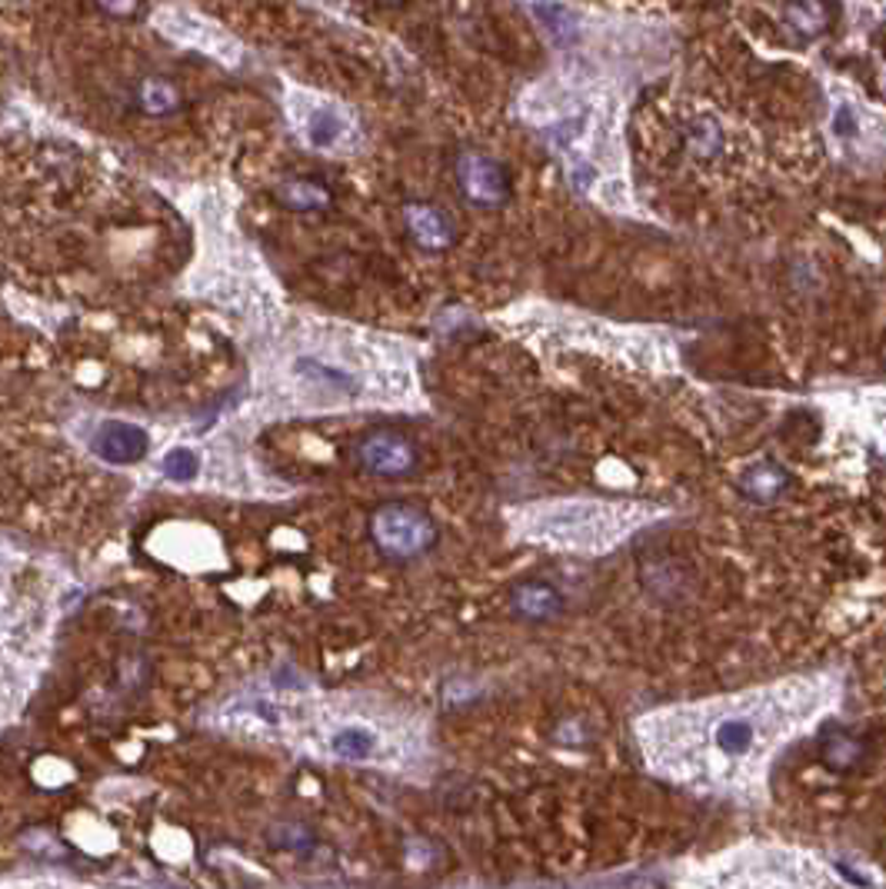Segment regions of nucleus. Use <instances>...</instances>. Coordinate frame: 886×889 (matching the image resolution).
I'll use <instances>...</instances> for the list:
<instances>
[{"instance_id": "7ed1b4c3", "label": "nucleus", "mask_w": 886, "mask_h": 889, "mask_svg": "<svg viewBox=\"0 0 886 889\" xmlns=\"http://www.w3.org/2000/svg\"><path fill=\"white\" fill-rule=\"evenodd\" d=\"M417 443L397 430H370L357 443V463L380 480H401L417 470Z\"/></svg>"}, {"instance_id": "f03ea898", "label": "nucleus", "mask_w": 886, "mask_h": 889, "mask_svg": "<svg viewBox=\"0 0 886 889\" xmlns=\"http://www.w3.org/2000/svg\"><path fill=\"white\" fill-rule=\"evenodd\" d=\"M457 187L460 196L470 207L490 211V207H504L510 201V174L507 167L490 157L483 151H460L457 154Z\"/></svg>"}, {"instance_id": "9d476101", "label": "nucleus", "mask_w": 886, "mask_h": 889, "mask_svg": "<svg viewBox=\"0 0 886 889\" xmlns=\"http://www.w3.org/2000/svg\"><path fill=\"white\" fill-rule=\"evenodd\" d=\"M137 104H140V111H147V114H170V111H177V104H180V93H177V87H174L170 80H164V77H143L140 87H137Z\"/></svg>"}, {"instance_id": "f8f14e48", "label": "nucleus", "mask_w": 886, "mask_h": 889, "mask_svg": "<svg viewBox=\"0 0 886 889\" xmlns=\"http://www.w3.org/2000/svg\"><path fill=\"white\" fill-rule=\"evenodd\" d=\"M783 17L794 21V27H800L803 34H820L830 21V11L820 4H807V8H786Z\"/></svg>"}, {"instance_id": "423d86ee", "label": "nucleus", "mask_w": 886, "mask_h": 889, "mask_svg": "<svg viewBox=\"0 0 886 889\" xmlns=\"http://www.w3.org/2000/svg\"><path fill=\"white\" fill-rule=\"evenodd\" d=\"M510 607L520 620H554L564 613V597L554 583H544V580H527V583H517L510 589Z\"/></svg>"}, {"instance_id": "20e7f679", "label": "nucleus", "mask_w": 886, "mask_h": 889, "mask_svg": "<svg viewBox=\"0 0 886 889\" xmlns=\"http://www.w3.org/2000/svg\"><path fill=\"white\" fill-rule=\"evenodd\" d=\"M147 450H151V436H147V430L124 423V420H111L93 433V454L107 463H117V467L143 460Z\"/></svg>"}, {"instance_id": "0eeeda50", "label": "nucleus", "mask_w": 886, "mask_h": 889, "mask_svg": "<svg viewBox=\"0 0 886 889\" xmlns=\"http://www.w3.org/2000/svg\"><path fill=\"white\" fill-rule=\"evenodd\" d=\"M277 201L293 211V214H320L330 207V190L317 180H307V177H293V180H283L277 187Z\"/></svg>"}, {"instance_id": "39448f33", "label": "nucleus", "mask_w": 886, "mask_h": 889, "mask_svg": "<svg viewBox=\"0 0 886 889\" xmlns=\"http://www.w3.org/2000/svg\"><path fill=\"white\" fill-rule=\"evenodd\" d=\"M404 220H407L414 243L423 246V251H447V246H454V240H457L454 220L447 217V211H440L433 204H423V201L407 204Z\"/></svg>"}, {"instance_id": "2eb2a0df", "label": "nucleus", "mask_w": 886, "mask_h": 889, "mask_svg": "<svg viewBox=\"0 0 886 889\" xmlns=\"http://www.w3.org/2000/svg\"><path fill=\"white\" fill-rule=\"evenodd\" d=\"M833 127H836V134H844V137H850L853 130H857V120H853V114L844 107L840 114H836V120H833Z\"/></svg>"}, {"instance_id": "6e6552de", "label": "nucleus", "mask_w": 886, "mask_h": 889, "mask_svg": "<svg viewBox=\"0 0 886 889\" xmlns=\"http://www.w3.org/2000/svg\"><path fill=\"white\" fill-rule=\"evenodd\" d=\"M790 486V477H786L783 467L776 463H757L741 477V490L747 493V500L754 504H776L783 497V490Z\"/></svg>"}, {"instance_id": "9b49d317", "label": "nucleus", "mask_w": 886, "mask_h": 889, "mask_svg": "<svg viewBox=\"0 0 886 889\" xmlns=\"http://www.w3.org/2000/svg\"><path fill=\"white\" fill-rule=\"evenodd\" d=\"M164 473H167L170 480H177V483H187V480H193L197 473H201V460H197L193 450L177 447V450H170V454L164 457Z\"/></svg>"}, {"instance_id": "f257e3e1", "label": "nucleus", "mask_w": 886, "mask_h": 889, "mask_svg": "<svg viewBox=\"0 0 886 889\" xmlns=\"http://www.w3.org/2000/svg\"><path fill=\"white\" fill-rule=\"evenodd\" d=\"M370 539L377 554L393 563H410L433 550L436 523L427 510L414 504H383L370 513Z\"/></svg>"}, {"instance_id": "ddd939ff", "label": "nucleus", "mask_w": 886, "mask_h": 889, "mask_svg": "<svg viewBox=\"0 0 886 889\" xmlns=\"http://www.w3.org/2000/svg\"><path fill=\"white\" fill-rule=\"evenodd\" d=\"M307 130H311V143H317V147H330V143L337 140V134H340V117H337L333 111L320 107V111H314V114H311Z\"/></svg>"}, {"instance_id": "1a4fd4ad", "label": "nucleus", "mask_w": 886, "mask_h": 889, "mask_svg": "<svg viewBox=\"0 0 886 889\" xmlns=\"http://www.w3.org/2000/svg\"><path fill=\"white\" fill-rule=\"evenodd\" d=\"M713 747L723 757H747L757 747V726L747 716H726L713 726Z\"/></svg>"}, {"instance_id": "4468645a", "label": "nucleus", "mask_w": 886, "mask_h": 889, "mask_svg": "<svg viewBox=\"0 0 886 889\" xmlns=\"http://www.w3.org/2000/svg\"><path fill=\"white\" fill-rule=\"evenodd\" d=\"M691 140H694V151L700 154V157H710L717 147H720V134H717V127L710 124V120H700L694 130H691Z\"/></svg>"}]
</instances>
